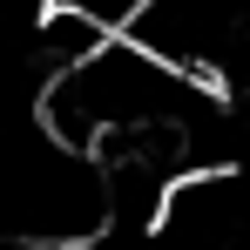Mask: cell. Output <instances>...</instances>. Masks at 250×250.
Listing matches in <instances>:
<instances>
[{
	"mask_svg": "<svg viewBox=\"0 0 250 250\" xmlns=\"http://www.w3.org/2000/svg\"><path fill=\"white\" fill-rule=\"evenodd\" d=\"M68 14H82V21H95L102 34H135V21L156 7V0H61Z\"/></svg>",
	"mask_w": 250,
	"mask_h": 250,
	"instance_id": "cell-1",
	"label": "cell"
}]
</instances>
